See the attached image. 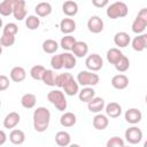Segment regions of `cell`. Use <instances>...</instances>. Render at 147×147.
<instances>
[{"instance_id": "10", "label": "cell", "mask_w": 147, "mask_h": 147, "mask_svg": "<svg viewBox=\"0 0 147 147\" xmlns=\"http://www.w3.org/2000/svg\"><path fill=\"white\" fill-rule=\"evenodd\" d=\"M20 121H21L20 114L16 113V111H11V113L6 115V117L3 118L2 124H3L5 129H14L20 123Z\"/></svg>"}, {"instance_id": "50", "label": "cell", "mask_w": 147, "mask_h": 147, "mask_svg": "<svg viewBox=\"0 0 147 147\" xmlns=\"http://www.w3.org/2000/svg\"><path fill=\"white\" fill-rule=\"evenodd\" d=\"M145 101H146V103H147V94H146V96H145Z\"/></svg>"}, {"instance_id": "5", "label": "cell", "mask_w": 147, "mask_h": 147, "mask_svg": "<svg viewBox=\"0 0 147 147\" xmlns=\"http://www.w3.org/2000/svg\"><path fill=\"white\" fill-rule=\"evenodd\" d=\"M85 65L90 71L95 72V71H99L103 67V60L99 54L93 53V54H91V55H88L86 57Z\"/></svg>"}, {"instance_id": "33", "label": "cell", "mask_w": 147, "mask_h": 147, "mask_svg": "<svg viewBox=\"0 0 147 147\" xmlns=\"http://www.w3.org/2000/svg\"><path fill=\"white\" fill-rule=\"evenodd\" d=\"M55 79H56V76H55L54 71L51 69H46L42 75V79H41L44 82V84L47 86H55Z\"/></svg>"}, {"instance_id": "16", "label": "cell", "mask_w": 147, "mask_h": 147, "mask_svg": "<svg viewBox=\"0 0 147 147\" xmlns=\"http://www.w3.org/2000/svg\"><path fill=\"white\" fill-rule=\"evenodd\" d=\"M62 11L68 16V17H72L78 13V5L76 1L72 0H68L64 1L62 5Z\"/></svg>"}, {"instance_id": "19", "label": "cell", "mask_w": 147, "mask_h": 147, "mask_svg": "<svg viewBox=\"0 0 147 147\" xmlns=\"http://www.w3.org/2000/svg\"><path fill=\"white\" fill-rule=\"evenodd\" d=\"M63 91L64 94L69 95V96H74L76 94L79 93V84L76 79H74V77L63 86Z\"/></svg>"}, {"instance_id": "30", "label": "cell", "mask_w": 147, "mask_h": 147, "mask_svg": "<svg viewBox=\"0 0 147 147\" xmlns=\"http://www.w3.org/2000/svg\"><path fill=\"white\" fill-rule=\"evenodd\" d=\"M14 10V0H3L0 2V14L2 16H9Z\"/></svg>"}, {"instance_id": "22", "label": "cell", "mask_w": 147, "mask_h": 147, "mask_svg": "<svg viewBox=\"0 0 147 147\" xmlns=\"http://www.w3.org/2000/svg\"><path fill=\"white\" fill-rule=\"evenodd\" d=\"M109 125V119L107 115H102V114H96L93 118V126L96 130H105L107 126Z\"/></svg>"}, {"instance_id": "25", "label": "cell", "mask_w": 147, "mask_h": 147, "mask_svg": "<svg viewBox=\"0 0 147 147\" xmlns=\"http://www.w3.org/2000/svg\"><path fill=\"white\" fill-rule=\"evenodd\" d=\"M78 98L82 102L88 103L90 101H92L95 98V91L93 90V87H84L79 91Z\"/></svg>"}, {"instance_id": "15", "label": "cell", "mask_w": 147, "mask_h": 147, "mask_svg": "<svg viewBox=\"0 0 147 147\" xmlns=\"http://www.w3.org/2000/svg\"><path fill=\"white\" fill-rule=\"evenodd\" d=\"M10 79L13 80V82H15V83H21V82H23L24 79H25V77H26V71H25V69L23 68V67H20V65H17V67H14L11 70H10Z\"/></svg>"}, {"instance_id": "9", "label": "cell", "mask_w": 147, "mask_h": 147, "mask_svg": "<svg viewBox=\"0 0 147 147\" xmlns=\"http://www.w3.org/2000/svg\"><path fill=\"white\" fill-rule=\"evenodd\" d=\"M124 118H125V121H126L127 123L134 125V124H138V123L141 121L142 114H141V111H140L139 109H137V108H130V109H127V110L125 111Z\"/></svg>"}, {"instance_id": "35", "label": "cell", "mask_w": 147, "mask_h": 147, "mask_svg": "<svg viewBox=\"0 0 147 147\" xmlns=\"http://www.w3.org/2000/svg\"><path fill=\"white\" fill-rule=\"evenodd\" d=\"M72 78V75L69 74V72H63V74H59L56 76V79H55V86L57 87H61L63 88V86Z\"/></svg>"}, {"instance_id": "37", "label": "cell", "mask_w": 147, "mask_h": 147, "mask_svg": "<svg viewBox=\"0 0 147 147\" xmlns=\"http://www.w3.org/2000/svg\"><path fill=\"white\" fill-rule=\"evenodd\" d=\"M130 68V60L127 56H123L116 64H115V69L119 72H125L127 69Z\"/></svg>"}, {"instance_id": "27", "label": "cell", "mask_w": 147, "mask_h": 147, "mask_svg": "<svg viewBox=\"0 0 147 147\" xmlns=\"http://www.w3.org/2000/svg\"><path fill=\"white\" fill-rule=\"evenodd\" d=\"M9 140L14 145H22L25 141V133L22 130L14 129L9 133Z\"/></svg>"}, {"instance_id": "44", "label": "cell", "mask_w": 147, "mask_h": 147, "mask_svg": "<svg viewBox=\"0 0 147 147\" xmlns=\"http://www.w3.org/2000/svg\"><path fill=\"white\" fill-rule=\"evenodd\" d=\"M108 0H92V5L98 7V8H102V7H106L108 6Z\"/></svg>"}, {"instance_id": "18", "label": "cell", "mask_w": 147, "mask_h": 147, "mask_svg": "<svg viewBox=\"0 0 147 147\" xmlns=\"http://www.w3.org/2000/svg\"><path fill=\"white\" fill-rule=\"evenodd\" d=\"M77 122V117L74 113L71 111H67V113H63L60 117V124L64 127H71L76 124Z\"/></svg>"}, {"instance_id": "6", "label": "cell", "mask_w": 147, "mask_h": 147, "mask_svg": "<svg viewBox=\"0 0 147 147\" xmlns=\"http://www.w3.org/2000/svg\"><path fill=\"white\" fill-rule=\"evenodd\" d=\"M124 134H125L126 141L132 144V145L139 144L141 141V139H142V131L138 126H131V127L126 129Z\"/></svg>"}, {"instance_id": "39", "label": "cell", "mask_w": 147, "mask_h": 147, "mask_svg": "<svg viewBox=\"0 0 147 147\" xmlns=\"http://www.w3.org/2000/svg\"><path fill=\"white\" fill-rule=\"evenodd\" d=\"M131 44H132V48H133L136 52H142V51L145 49V45H144L141 34H138L137 37H134V38L132 39Z\"/></svg>"}, {"instance_id": "40", "label": "cell", "mask_w": 147, "mask_h": 147, "mask_svg": "<svg viewBox=\"0 0 147 147\" xmlns=\"http://www.w3.org/2000/svg\"><path fill=\"white\" fill-rule=\"evenodd\" d=\"M51 65L54 70H60L63 68V61H62V55L61 54H56L53 55L51 59Z\"/></svg>"}, {"instance_id": "45", "label": "cell", "mask_w": 147, "mask_h": 147, "mask_svg": "<svg viewBox=\"0 0 147 147\" xmlns=\"http://www.w3.org/2000/svg\"><path fill=\"white\" fill-rule=\"evenodd\" d=\"M137 17H139L140 20H142L146 24H147V8H141L137 15Z\"/></svg>"}, {"instance_id": "24", "label": "cell", "mask_w": 147, "mask_h": 147, "mask_svg": "<svg viewBox=\"0 0 147 147\" xmlns=\"http://www.w3.org/2000/svg\"><path fill=\"white\" fill-rule=\"evenodd\" d=\"M34 11H36L38 17H46V16H48L52 13V6H51L49 2L42 1V2H39L36 6Z\"/></svg>"}, {"instance_id": "4", "label": "cell", "mask_w": 147, "mask_h": 147, "mask_svg": "<svg viewBox=\"0 0 147 147\" xmlns=\"http://www.w3.org/2000/svg\"><path fill=\"white\" fill-rule=\"evenodd\" d=\"M79 85L82 86H85V87H92V86H95L99 80H100V77L98 74L93 72V71H90V70H83V71H79L78 75H77V79Z\"/></svg>"}, {"instance_id": "38", "label": "cell", "mask_w": 147, "mask_h": 147, "mask_svg": "<svg viewBox=\"0 0 147 147\" xmlns=\"http://www.w3.org/2000/svg\"><path fill=\"white\" fill-rule=\"evenodd\" d=\"M18 32V26L15 23H7L2 28V34H10V36H16Z\"/></svg>"}, {"instance_id": "49", "label": "cell", "mask_w": 147, "mask_h": 147, "mask_svg": "<svg viewBox=\"0 0 147 147\" xmlns=\"http://www.w3.org/2000/svg\"><path fill=\"white\" fill-rule=\"evenodd\" d=\"M144 147H147V140L145 141V144H144Z\"/></svg>"}, {"instance_id": "21", "label": "cell", "mask_w": 147, "mask_h": 147, "mask_svg": "<svg viewBox=\"0 0 147 147\" xmlns=\"http://www.w3.org/2000/svg\"><path fill=\"white\" fill-rule=\"evenodd\" d=\"M107 61L110 63V64H116L123 56H124V54L122 53V51L119 49V48H116V47H113V48H110V49H108V52H107Z\"/></svg>"}, {"instance_id": "31", "label": "cell", "mask_w": 147, "mask_h": 147, "mask_svg": "<svg viewBox=\"0 0 147 147\" xmlns=\"http://www.w3.org/2000/svg\"><path fill=\"white\" fill-rule=\"evenodd\" d=\"M59 48V44L54 39H46L42 42V51L47 54H54Z\"/></svg>"}, {"instance_id": "42", "label": "cell", "mask_w": 147, "mask_h": 147, "mask_svg": "<svg viewBox=\"0 0 147 147\" xmlns=\"http://www.w3.org/2000/svg\"><path fill=\"white\" fill-rule=\"evenodd\" d=\"M106 147H124V140L119 137H111L107 140Z\"/></svg>"}, {"instance_id": "29", "label": "cell", "mask_w": 147, "mask_h": 147, "mask_svg": "<svg viewBox=\"0 0 147 147\" xmlns=\"http://www.w3.org/2000/svg\"><path fill=\"white\" fill-rule=\"evenodd\" d=\"M76 42H77V40H76L75 37H72L71 34H67V36L62 37V39L60 41V46L64 51L69 52V51H72V48H74V46H75Z\"/></svg>"}, {"instance_id": "14", "label": "cell", "mask_w": 147, "mask_h": 147, "mask_svg": "<svg viewBox=\"0 0 147 147\" xmlns=\"http://www.w3.org/2000/svg\"><path fill=\"white\" fill-rule=\"evenodd\" d=\"M60 30L65 36L70 34L76 30V22L70 17H65V18L61 20V22H60Z\"/></svg>"}, {"instance_id": "2", "label": "cell", "mask_w": 147, "mask_h": 147, "mask_svg": "<svg viewBox=\"0 0 147 147\" xmlns=\"http://www.w3.org/2000/svg\"><path fill=\"white\" fill-rule=\"evenodd\" d=\"M127 13H129L127 5L123 1H116V2L110 3L107 7V10H106L107 16L111 20H116V18H119V17H125L127 15Z\"/></svg>"}, {"instance_id": "41", "label": "cell", "mask_w": 147, "mask_h": 147, "mask_svg": "<svg viewBox=\"0 0 147 147\" xmlns=\"http://www.w3.org/2000/svg\"><path fill=\"white\" fill-rule=\"evenodd\" d=\"M0 44L2 47H10L15 44V36L10 34H2L0 38Z\"/></svg>"}, {"instance_id": "48", "label": "cell", "mask_w": 147, "mask_h": 147, "mask_svg": "<svg viewBox=\"0 0 147 147\" xmlns=\"http://www.w3.org/2000/svg\"><path fill=\"white\" fill-rule=\"evenodd\" d=\"M68 147H80L78 144H71V145H69Z\"/></svg>"}, {"instance_id": "17", "label": "cell", "mask_w": 147, "mask_h": 147, "mask_svg": "<svg viewBox=\"0 0 147 147\" xmlns=\"http://www.w3.org/2000/svg\"><path fill=\"white\" fill-rule=\"evenodd\" d=\"M106 107L105 105V100L100 96H95L92 101H90L87 103V108L91 113H95V114H99L103 108Z\"/></svg>"}, {"instance_id": "43", "label": "cell", "mask_w": 147, "mask_h": 147, "mask_svg": "<svg viewBox=\"0 0 147 147\" xmlns=\"http://www.w3.org/2000/svg\"><path fill=\"white\" fill-rule=\"evenodd\" d=\"M9 87V78L5 75L0 76V91H5Z\"/></svg>"}, {"instance_id": "28", "label": "cell", "mask_w": 147, "mask_h": 147, "mask_svg": "<svg viewBox=\"0 0 147 147\" xmlns=\"http://www.w3.org/2000/svg\"><path fill=\"white\" fill-rule=\"evenodd\" d=\"M62 61H63V68L65 69H72L76 67V56L70 53V52H65V53H62Z\"/></svg>"}, {"instance_id": "8", "label": "cell", "mask_w": 147, "mask_h": 147, "mask_svg": "<svg viewBox=\"0 0 147 147\" xmlns=\"http://www.w3.org/2000/svg\"><path fill=\"white\" fill-rule=\"evenodd\" d=\"M13 15L17 21H23L24 18H26V8L24 0H14Z\"/></svg>"}, {"instance_id": "1", "label": "cell", "mask_w": 147, "mask_h": 147, "mask_svg": "<svg viewBox=\"0 0 147 147\" xmlns=\"http://www.w3.org/2000/svg\"><path fill=\"white\" fill-rule=\"evenodd\" d=\"M51 122V111L46 107H38L33 111V127L37 132H45Z\"/></svg>"}, {"instance_id": "46", "label": "cell", "mask_w": 147, "mask_h": 147, "mask_svg": "<svg viewBox=\"0 0 147 147\" xmlns=\"http://www.w3.org/2000/svg\"><path fill=\"white\" fill-rule=\"evenodd\" d=\"M0 136H1V139H0V146H2V145L6 142V139H7L6 133H5V131H3V130H1V131H0Z\"/></svg>"}, {"instance_id": "11", "label": "cell", "mask_w": 147, "mask_h": 147, "mask_svg": "<svg viewBox=\"0 0 147 147\" xmlns=\"http://www.w3.org/2000/svg\"><path fill=\"white\" fill-rule=\"evenodd\" d=\"M114 42L116 46H118L119 48L126 47L129 46V44L131 42V37L127 32L125 31H119L114 36Z\"/></svg>"}, {"instance_id": "51", "label": "cell", "mask_w": 147, "mask_h": 147, "mask_svg": "<svg viewBox=\"0 0 147 147\" xmlns=\"http://www.w3.org/2000/svg\"><path fill=\"white\" fill-rule=\"evenodd\" d=\"M124 147H129V146H124Z\"/></svg>"}, {"instance_id": "36", "label": "cell", "mask_w": 147, "mask_h": 147, "mask_svg": "<svg viewBox=\"0 0 147 147\" xmlns=\"http://www.w3.org/2000/svg\"><path fill=\"white\" fill-rule=\"evenodd\" d=\"M146 26H147V24H146L142 20H140L139 17H136L134 21L132 22V25H131L132 31H133L134 33H137V34L144 32V30L146 29Z\"/></svg>"}, {"instance_id": "34", "label": "cell", "mask_w": 147, "mask_h": 147, "mask_svg": "<svg viewBox=\"0 0 147 147\" xmlns=\"http://www.w3.org/2000/svg\"><path fill=\"white\" fill-rule=\"evenodd\" d=\"M25 25L29 30H36L40 25V18L37 15H29L25 18Z\"/></svg>"}, {"instance_id": "47", "label": "cell", "mask_w": 147, "mask_h": 147, "mask_svg": "<svg viewBox=\"0 0 147 147\" xmlns=\"http://www.w3.org/2000/svg\"><path fill=\"white\" fill-rule=\"evenodd\" d=\"M141 37H142V41L145 45V49H147V33H142Z\"/></svg>"}, {"instance_id": "13", "label": "cell", "mask_w": 147, "mask_h": 147, "mask_svg": "<svg viewBox=\"0 0 147 147\" xmlns=\"http://www.w3.org/2000/svg\"><path fill=\"white\" fill-rule=\"evenodd\" d=\"M106 109V115L110 118H117L121 116L122 114V107L119 103L113 101V102H109L108 105H106L105 107Z\"/></svg>"}, {"instance_id": "23", "label": "cell", "mask_w": 147, "mask_h": 147, "mask_svg": "<svg viewBox=\"0 0 147 147\" xmlns=\"http://www.w3.org/2000/svg\"><path fill=\"white\" fill-rule=\"evenodd\" d=\"M36 103H37V96L34 94H32V93H25L21 98V105L25 109L34 108Z\"/></svg>"}, {"instance_id": "26", "label": "cell", "mask_w": 147, "mask_h": 147, "mask_svg": "<svg viewBox=\"0 0 147 147\" xmlns=\"http://www.w3.org/2000/svg\"><path fill=\"white\" fill-rule=\"evenodd\" d=\"M70 141H71V137H70L69 132H67V131H59L55 134V142L60 147H67V146H69L70 145Z\"/></svg>"}, {"instance_id": "20", "label": "cell", "mask_w": 147, "mask_h": 147, "mask_svg": "<svg viewBox=\"0 0 147 147\" xmlns=\"http://www.w3.org/2000/svg\"><path fill=\"white\" fill-rule=\"evenodd\" d=\"M71 52L76 57H84L88 53V45L85 41H77Z\"/></svg>"}, {"instance_id": "7", "label": "cell", "mask_w": 147, "mask_h": 147, "mask_svg": "<svg viewBox=\"0 0 147 147\" xmlns=\"http://www.w3.org/2000/svg\"><path fill=\"white\" fill-rule=\"evenodd\" d=\"M87 29L92 33H100L103 30V21L100 16L93 15L87 21Z\"/></svg>"}, {"instance_id": "12", "label": "cell", "mask_w": 147, "mask_h": 147, "mask_svg": "<svg viewBox=\"0 0 147 147\" xmlns=\"http://www.w3.org/2000/svg\"><path fill=\"white\" fill-rule=\"evenodd\" d=\"M127 85H129V78L123 74L115 75L111 78V86L116 90H124L127 87Z\"/></svg>"}, {"instance_id": "32", "label": "cell", "mask_w": 147, "mask_h": 147, "mask_svg": "<svg viewBox=\"0 0 147 147\" xmlns=\"http://www.w3.org/2000/svg\"><path fill=\"white\" fill-rule=\"evenodd\" d=\"M46 68L41 64H36L30 69V76L31 78H33L34 80H41L42 79V75L45 72Z\"/></svg>"}, {"instance_id": "3", "label": "cell", "mask_w": 147, "mask_h": 147, "mask_svg": "<svg viewBox=\"0 0 147 147\" xmlns=\"http://www.w3.org/2000/svg\"><path fill=\"white\" fill-rule=\"evenodd\" d=\"M47 100L60 111H64L67 109L68 102L64 93L61 90H52L47 94Z\"/></svg>"}]
</instances>
